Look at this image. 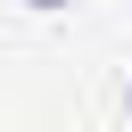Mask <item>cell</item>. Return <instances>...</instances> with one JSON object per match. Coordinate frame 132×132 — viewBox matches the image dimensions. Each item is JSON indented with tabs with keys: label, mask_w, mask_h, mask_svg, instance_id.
<instances>
[{
	"label": "cell",
	"mask_w": 132,
	"mask_h": 132,
	"mask_svg": "<svg viewBox=\"0 0 132 132\" xmlns=\"http://www.w3.org/2000/svg\"><path fill=\"white\" fill-rule=\"evenodd\" d=\"M33 8H66V0H33Z\"/></svg>",
	"instance_id": "1"
}]
</instances>
